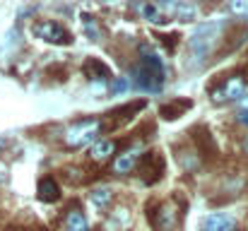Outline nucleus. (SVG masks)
Here are the masks:
<instances>
[{"label": "nucleus", "mask_w": 248, "mask_h": 231, "mask_svg": "<svg viewBox=\"0 0 248 231\" xmlns=\"http://www.w3.org/2000/svg\"><path fill=\"white\" fill-rule=\"evenodd\" d=\"M142 147L140 145H130L125 150H118V154L111 161V171L116 176H130L133 171H138V164L142 159Z\"/></svg>", "instance_id": "1a4fd4ad"}, {"label": "nucleus", "mask_w": 248, "mask_h": 231, "mask_svg": "<svg viewBox=\"0 0 248 231\" xmlns=\"http://www.w3.org/2000/svg\"><path fill=\"white\" fill-rule=\"evenodd\" d=\"M248 75L246 73H232L224 79H219L217 84L210 87V99L215 104H232V101H241V96L246 94Z\"/></svg>", "instance_id": "39448f33"}, {"label": "nucleus", "mask_w": 248, "mask_h": 231, "mask_svg": "<svg viewBox=\"0 0 248 231\" xmlns=\"http://www.w3.org/2000/svg\"><path fill=\"white\" fill-rule=\"evenodd\" d=\"M200 231H241V224L229 212H212L200 219Z\"/></svg>", "instance_id": "4468645a"}, {"label": "nucleus", "mask_w": 248, "mask_h": 231, "mask_svg": "<svg viewBox=\"0 0 248 231\" xmlns=\"http://www.w3.org/2000/svg\"><path fill=\"white\" fill-rule=\"evenodd\" d=\"M183 219V207H178L173 200H159L147 205V222L155 231H178Z\"/></svg>", "instance_id": "20e7f679"}, {"label": "nucleus", "mask_w": 248, "mask_h": 231, "mask_svg": "<svg viewBox=\"0 0 248 231\" xmlns=\"http://www.w3.org/2000/svg\"><path fill=\"white\" fill-rule=\"evenodd\" d=\"M164 171H166V156L162 152L152 150V152L142 154V159L138 164V173H140V178H142L145 185L159 183L164 178Z\"/></svg>", "instance_id": "0eeeda50"}, {"label": "nucleus", "mask_w": 248, "mask_h": 231, "mask_svg": "<svg viewBox=\"0 0 248 231\" xmlns=\"http://www.w3.org/2000/svg\"><path fill=\"white\" fill-rule=\"evenodd\" d=\"M58 231H89V222L78 202L68 205L58 219Z\"/></svg>", "instance_id": "ddd939ff"}, {"label": "nucleus", "mask_w": 248, "mask_h": 231, "mask_svg": "<svg viewBox=\"0 0 248 231\" xmlns=\"http://www.w3.org/2000/svg\"><path fill=\"white\" fill-rule=\"evenodd\" d=\"M219 31H222V24H219V22L200 24V27L193 31V36L188 39V48H190V53H193L195 61H207V58L215 53L217 44L222 41Z\"/></svg>", "instance_id": "7ed1b4c3"}, {"label": "nucleus", "mask_w": 248, "mask_h": 231, "mask_svg": "<svg viewBox=\"0 0 248 231\" xmlns=\"http://www.w3.org/2000/svg\"><path fill=\"white\" fill-rule=\"evenodd\" d=\"M82 73L87 79H94V82H108V79H113L111 68L101 58H87L82 63Z\"/></svg>", "instance_id": "dca6fc26"}, {"label": "nucleus", "mask_w": 248, "mask_h": 231, "mask_svg": "<svg viewBox=\"0 0 248 231\" xmlns=\"http://www.w3.org/2000/svg\"><path fill=\"white\" fill-rule=\"evenodd\" d=\"M241 104H244V108H248V87H246V94L241 96Z\"/></svg>", "instance_id": "393cba45"}, {"label": "nucleus", "mask_w": 248, "mask_h": 231, "mask_svg": "<svg viewBox=\"0 0 248 231\" xmlns=\"http://www.w3.org/2000/svg\"><path fill=\"white\" fill-rule=\"evenodd\" d=\"M118 150H121V140H116V138H96L89 145V150H87V159L94 161V164H104L111 156H116Z\"/></svg>", "instance_id": "9b49d317"}, {"label": "nucleus", "mask_w": 248, "mask_h": 231, "mask_svg": "<svg viewBox=\"0 0 248 231\" xmlns=\"http://www.w3.org/2000/svg\"><path fill=\"white\" fill-rule=\"evenodd\" d=\"M173 154H176L178 166H181L183 171H188V173H195V171L200 169V164H202L198 150L193 147V142L188 145V140H186L183 145H176V147H173Z\"/></svg>", "instance_id": "2eb2a0df"}, {"label": "nucleus", "mask_w": 248, "mask_h": 231, "mask_svg": "<svg viewBox=\"0 0 248 231\" xmlns=\"http://www.w3.org/2000/svg\"><path fill=\"white\" fill-rule=\"evenodd\" d=\"M101 133H104L101 118L99 116H87V118H78V121L68 123L61 138H63V145L68 150H80L84 145H92Z\"/></svg>", "instance_id": "f03ea898"}, {"label": "nucleus", "mask_w": 248, "mask_h": 231, "mask_svg": "<svg viewBox=\"0 0 248 231\" xmlns=\"http://www.w3.org/2000/svg\"><path fill=\"white\" fill-rule=\"evenodd\" d=\"M188 108H193V101L186 99V96H176V99H169L164 106L159 108V116H162L164 121H176V118H181Z\"/></svg>", "instance_id": "a211bd4d"}, {"label": "nucleus", "mask_w": 248, "mask_h": 231, "mask_svg": "<svg viewBox=\"0 0 248 231\" xmlns=\"http://www.w3.org/2000/svg\"><path fill=\"white\" fill-rule=\"evenodd\" d=\"M190 142H193V147L198 150L202 161H215V159H219V145H217L215 135H212L205 125H195V128L190 130Z\"/></svg>", "instance_id": "6e6552de"}, {"label": "nucleus", "mask_w": 248, "mask_h": 231, "mask_svg": "<svg viewBox=\"0 0 248 231\" xmlns=\"http://www.w3.org/2000/svg\"><path fill=\"white\" fill-rule=\"evenodd\" d=\"M36 198L41 202H58L61 200V183L53 176H44L36 183Z\"/></svg>", "instance_id": "f3484780"}, {"label": "nucleus", "mask_w": 248, "mask_h": 231, "mask_svg": "<svg viewBox=\"0 0 248 231\" xmlns=\"http://www.w3.org/2000/svg\"><path fill=\"white\" fill-rule=\"evenodd\" d=\"M82 27H84V34H87L92 41H99V39H101V27H99L96 17H92V15H82Z\"/></svg>", "instance_id": "aec40b11"}, {"label": "nucleus", "mask_w": 248, "mask_h": 231, "mask_svg": "<svg viewBox=\"0 0 248 231\" xmlns=\"http://www.w3.org/2000/svg\"><path fill=\"white\" fill-rule=\"evenodd\" d=\"M89 202H92L94 210L104 212V210L113 202V188H108V185H96V188H92V190H89Z\"/></svg>", "instance_id": "6ab92c4d"}, {"label": "nucleus", "mask_w": 248, "mask_h": 231, "mask_svg": "<svg viewBox=\"0 0 248 231\" xmlns=\"http://www.w3.org/2000/svg\"><path fill=\"white\" fill-rule=\"evenodd\" d=\"M34 36L46 41V44H53V46H70L75 39L73 34L58 22V19H39L34 27H31Z\"/></svg>", "instance_id": "423d86ee"}, {"label": "nucleus", "mask_w": 248, "mask_h": 231, "mask_svg": "<svg viewBox=\"0 0 248 231\" xmlns=\"http://www.w3.org/2000/svg\"><path fill=\"white\" fill-rule=\"evenodd\" d=\"M63 178H68L70 183H82V181H87V176H84V171L80 166H63Z\"/></svg>", "instance_id": "412c9836"}, {"label": "nucleus", "mask_w": 248, "mask_h": 231, "mask_svg": "<svg viewBox=\"0 0 248 231\" xmlns=\"http://www.w3.org/2000/svg\"><path fill=\"white\" fill-rule=\"evenodd\" d=\"M133 82L140 89L152 92V94L162 92V87H164V82H166L164 63H162V58L157 53L150 51L147 44L140 46V61L133 65Z\"/></svg>", "instance_id": "f257e3e1"}, {"label": "nucleus", "mask_w": 248, "mask_h": 231, "mask_svg": "<svg viewBox=\"0 0 248 231\" xmlns=\"http://www.w3.org/2000/svg\"><path fill=\"white\" fill-rule=\"evenodd\" d=\"M236 123H239L241 128H248V108H241V111L236 113Z\"/></svg>", "instance_id": "b1692460"}, {"label": "nucleus", "mask_w": 248, "mask_h": 231, "mask_svg": "<svg viewBox=\"0 0 248 231\" xmlns=\"http://www.w3.org/2000/svg\"><path fill=\"white\" fill-rule=\"evenodd\" d=\"M145 106H147V101H133V104H123V106L113 108V111H111L106 118H101L104 133H108V130H116V128H121V125L130 123V121L135 118V113H138V111H142Z\"/></svg>", "instance_id": "9d476101"}, {"label": "nucleus", "mask_w": 248, "mask_h": 231, "mask_svg": "<svg viewBox=\"0 0 248 231\" xmlns=\"http://www.w3.org/2000/svg\"><path fill=\"white\" fill-rule=\"evenodd\" d=\"M178 34H162V44H164L169 51H176V46H178Z\"/></svg>", "instance_id": "5701e85b"}, {"label": "nucleus", "mask_w": 248, "mask_h": 231, "mask_svg": "<svg viewBox=\"0 0 248 231\" xmlns=\"http://www.w3.org/2000/svg\"><path fill=\"white\" fill-rule=\"evenodd\" d=\"M108 89H111V94H113V96H116V94L128 92V89H130V77H113Z\"/></svg>", "instance_id": "4be33fe9"}, {"label": "nucleus", "mask_w": 248, "mask_h": 231, "mask_svg": "<svg viewBox=\"0 0 248 231\" xmlns=\"http://www.w3.org/2000/svg\"><path fill=\"white\" fill-rule=\"evenodd\" d=\"M130 10H133V15H135L138 19H145V22H150V24H157V27L169 22V19H166V15L162 12V7H159V2H157V0H133Z\"/></svg>", "instance_id": "f8f14e48"}]
</instances>
